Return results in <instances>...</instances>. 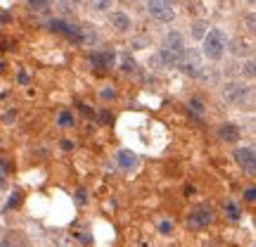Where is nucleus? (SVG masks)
<instances>
[{"mask_svg": "<svg viewBox=\"0 0 256 247\" xmlns=\"http://www.w3.org/2000/svg\"><path fill=\"white\" fill-rule=\"evenodd\" d=\"M204 41V48H202V53L209 57V60H220L223 53H226V34L220 31V29H211L206 36L202 38Z\"/></svg>", "mask_w": 256, "mask_h": 247, "instance_id": "1", "label": "nucleus"}, {"mask_svg": "<svg viewBox=\"0 0 256 247\" xmlns=\"http://www.w3.org/2000/svg\"><path fill=\"white\" fill-rule=\"evenodd\" d=\"M147 12L156 19V22H171L176 17L174 5L166 0H147Z\"/></svg>", "mask_w": 256, "mask_h": 247, "instance_id": "2", "label": "nucleus"}, {"mask_svg": "<svg viewBox=\"0 0 256 247\" xmlns=\"http://www.w3.org/2000/svg\"><path fill=\"white\" fill-rule=\"evenodd\" d=\"M249 93H252V88L244 86V83H226L223 98H226V102H230V105H242V102L249 98Z\"/></svg>", "mask_w": 256, "mask_h": 247, "instance_id": "3", "label": "nucleus"}, {"mask_svg": "<svg viewBox=\"0 0 256 247\" xmlns=\"http://www.w3.org/2000/svg\"><path fill=\"white\" fill-rule=\"evenodd\" d=\"M202 55L200 53H194V50H188V55H183L180 60V69L185 74H190V76H202Z\"/></svg>", "mask_w": 256, "mask_h": 247, "instance_id": "4", "label": "nucleus"}, {"mask_svg": "<svg viewBox=\"0 0 256 247\" xmlns=\"http://www.w3.org/2000/svg\"><path fill=\"white\" fill-rule=\"evenodd\" d=\"M235 159L240 162V166L247 171V174L254 176L256 174V157H254V147H240L238 152H235Z\"/></svg>", "mask_w": 256, "mask_h": 247, "instance_id": "5", "label": "nucleus"}, {"mask_svg": "<svg viewBox=\"0 0 256 247\" xmlns=\"http://www.w3.org/2000/svg\"><path fill=\"white\" fill-rule=\"evenodd\" d=\"M211 221H214V214L206 207H200V209H194L188 216V223H190L192 228H204V226H209Z\"/></svg>", "mask_w": 256, "mask_h": 247, "instance_id": "6", "label": "nucleus"}, {"mask_svg": "<svg viewBox=\"0 0 256 247\" xmlns=\"http://www.w3.org/2000/svg\"><path fill=\"white\" fill-rule=\"evenodd\" d=\"M164 48L166 50H171V53H176V55H185V38L183 34H178V31H171V34H166L164 38Z\"/></svg>", "mask_w": 256, "mask_h": 247, "instance_id": "7", "label": "nucleus"}, {"mask_svg": "<svg viewBox=\"0 0 256 247\" xmlns=\"http://www.w3.org/2000/svg\"><path fill=\"white\" fill-rule=\"evenodd\" d=\"M116 162H119L121 169H133L138 164V155L130 152V150H121L119 155H116Z\"/></svg>", "mask_w": 256, "mask_h": 247, "instance_id": "8", "label": "nucleus"}, {"mask_svg": "<svg viewBox=\"0 0 256 247\" xmlns=\"http://www.w3.org/2000/svg\"><path fill=\"white\" fill-rule=\"evenodd\" d=\"M112 27L116 29V31H128L130 29V17L124 15V12H114L112 15Z\"/></svg>", "mask_w": 256, "mask_h": 247, "instance_id": "9", "label": "nucleus"}, {"mask_svg": "<svg viewBox=\"0 0 256 247\" xmlns=\"http://www.w3.org/2000/svg\"><path fill=\"white\" fill-rule=\"evenodd\" d=\"M230 53L238 55V57H244V55L252 53V46H249L247 41H242V38H235V41L230 43Z\"/></svg>", "mask_w": 256, "mask_h": 247, "instance_id": "10", "label": "nucleus"}, {"mask_svg": "<svg viewBox=\"0 0 256 247\" xmlns=\"http://www.w3.org/2000/svg\"><path fill=\"white\" fill-rule=\"evenodd\" d=\"M220 138L226 140V143H238L240 140V128L235 124H226V126L220 128Z\"/></svg>", "mask_w": 256, "mask_h": 247, "instance_id": "11", "label": "nucleus"}, {"mask_svg": "<svg viewBox=\"0 0 256 247\" xmlns=\"http://www.w3.org/2000/svg\"><path fill=\"white\" fill-rule=\"evenodd\" d=\"M92 67H112L114 64V53H95L90 57Z\"/></svg>", "mask_w": 256, "mask_h": 247, "instance_id": "12", "label": "nucleus"}, {"mask_svg": "<svg viewBox=\"0 0 256 247\" xmlns=\"http://www.w3.org/2000/svg\"><path fill=\"white\" fill-rule=\"evenodd\" d=\"M159 60H162L166 67H178L183 57L176 55V53H171V50H166V48H162V53H159Z\"/></svg>", "mask_w": 256, "mask_h": 247, "instance_id": "13", "label": "nucleus"}, {"mask_svg": "<svg viewBox=\"0 0 256 247\" xmlns=\"http://www.w3.org/2000/svg\"><path fill=\"white\" fill-rule=\"evenodd\" d=\"M206 22H204V19H200V22H194V24H192V38H197V41H202V38L206 36Z\"/></svg>", "mask_w": 256, "mask_h": 247, "instance_id": "14", "label": "nucleus"}, {"mask_svg": "<svg viewBox=\"0 0 256 247\" xmlns=\"http://www.w3.org/2000/svg\"><path fill=\"white\" fill-rule=\"evenodd\" d=\"M136 60H133V57L128 55V53H124V55H121V69H124V72H136Z\"/></svg>", "mask_w": 256, "mask_h": 247, "instance_id": "15", "label": "nucleus"}, {"mask_svg": "<svg viewBox=\"0 0 256 247\" xmlns=\"http://www.w3.org/2000/svg\"><path fill=\"white\" fill-rule=\"evenodd\" d=\"M22 200H24V192H22V190H12L10 202L5 204V207H8V209H14V207H19V204H22Z\"/></svg>", "mask_w": 256, "mask_h": 247, "instance_id": "16", "label": "nucleus"}, {"mask_svg": "<svg viewBox=\"0 0 256 247\" xmlns=\"http://www.w3.org/2000/svg\"><path fill=\"white\" fill-rule=\"evenodd\" d=\"M226 211H228V214H230V219H235V221H238L240 219V209H238V204H235V202H226Z\"/></svg>", "mask_w": 256, "mask_h": 247, "instance_id": "17", "label": "nucleus"}, {"mask_svg": "<svg viewBox=\"0 0 256 247\" xmlns=\"http://www.w3.org/2000/svg\"><path fill=\"white\" fill-rule=\"evenodd\" d=\"M60 126H62V128L74 126V117L69 114V112H62V114H60Z\"/></svg>", "mask_w": 256, "mask_h": 247, "instance_id": "18", "label": "nucleus"}, {"mask_svg": "<svg viewBox=\"0 0 256 247\" xmlns=\"http://www.w3.org/2000/svg\"><path fill=\"white\" fill-rule=\"evenodd\" d=\"M92 5V10H110L112 8V0H88Z\"/></svg>", "mask_w": 256, "mask_h": 247, "instance_id": "19", "label": "nucleus"}, {"mask_svg": "<svg viewBox=\"0 0 256 247\" xmlns=\"http://www.w3.org/2000/svg\"><path fill=\"white\" fill-rule=\"evenodd\" d=\"M190 110L197 112V114H200V112H204V105H202V100H197V98H194V100H190Z\"/></svg>", "mask_w": 256, "mask_h": 247, "instance_id": "20", "label": "nucleus"}, {"mask_svg": "<svg viewBox=\"0 0 256 247\" xmlns=\"http://www.w3.org/2000/svg\"><path fill=\"white\" fill-rule=\"evenodd\" d=\"M242 74H247L249 79H252V76H254V62H247V64H244V67H242Z\"/></svg>", "mask_w": 256, "mask_h": 247, "instance_id": "21", "label": "nucleus"}, {"mask_svg": "<svg viewBox=\"0 0 256 247\" xmlns=\"http://www.w3.org/2000/svg\"><path fill=\"white\" fill-rule=\"evenodd\" d=\"M46 0H31V8H36V10H46Z\"/></svg>", "mask_w": 256, "mask_h": 247, "instance_id": "22", "label": "nucleus"}, {"mask_svg": "<svg viewBox=\"0 0 256 247\" xmlns=\"http://www.w3.org/2000/svg\"><path fill=\"white\" fill-rule=\"evenodd\" d=\"M159 230H162V233H168V230H171V221H162V223H159Z\"/></svg>", "mask_w": 256, "mask_h": 247, "instance_id": "23", "label": "nucleus"}, {"mask_svg": "<svg viewBox=\"0 0 256 247\" xmlns=\"http://www.w3.org/2000/svg\"><path fill=\"white\" fill-rule=\"evenodd\" d=\"M244 197H247V202H254L256 190H254V188H247V192H244Z\"/></svg>", "mask_w": 256, "mask_h": 247, "instance_id": "24", "label": "nucleus"}, {"mask_svg": "<svg viewBox=\"0 0 256 247\" xmlns=\"http://www.w3.org/2000/svg\"><path fill=\"white\" fill-rule=\"evenodd\" d=\"M247 27H249V31H254V27H256V24H254V15H252V12L247 15Z\"/></svg>", "mask_w": 256, "mask_h": 247, "instance_id": "25", "label": "nucleus"}, {"mask_svg": "<svg viewBox=\"0 0 256 247\" xmlns=\"http://www.w3.org/2000/svg\"><path fill=\"white\" fill-rule=\"evenodd\" d=\"M62 150H74V140H62Z\"/></svg>", "mask_w": 256, "mask_h": 247, "instance_id": "26", "label": "nucleus"}, {"mask_svg": "<svg viewBox=\"0 0 256 247\" xmlns=\"http://www.w3.org/2000/svg\"><path fill=\"white\" fill-rule=\"evenodd\" d=\"M78 204H86V190H78Z\"/></svg>", "mask_w": 256, "mask_h": 247, "instance_id": "27", "label": "nucleus"}, {"mask_svg": "<svg viewBox=\"0 0 256 247\" xmlns=\"http://www.w3.org/2000/svg\"><path fill=\"white\" fill-rule=\"evenodd\" d=\"M100 119H102V121H104V124H107V121H110V119H112V114H110V112H102V117H100Z\"/></svg>", "mask_w": 256, "mask_h": 247, "instance_id": "28", "label": "nucleus"}, {"mask_svg": "<svg viewBox=\"0 0 256 247\" xmlns=\"http://www.w3.org/2000/svg\"><path fill=\"white\" fill-rule=\"evenodd\" d=\"M102 98H114V91H110V88H107V91H102Z\"/></svg>", "mask_w": 256, "mask_h": 247, "instance_id": "29", "label": "nucleus"}, {"mask_svg": "<svg viewBox=\"0 0 256 247\" xmlns=\"http://www.w3.org/2000/svg\"><path fill=\"white\" fill-rule=\"evenodd\" d=\"M78 238H81V242H90V235H86V233H83V235H78Z\"/></svg>", "mask_w": 256, "mask_h": 247, "instance_id": "30", "label": "nucleus"}, {"mask_svg": "<svg viewBox=\"0 0 256 247\" xmlns=\"http://www.w3.org/2000/svg\"><path fill=\"white\" fill-rule=\"evenodd\" d=\"M72 3H76V5H86L88 0H72Z\"/></svg>", "mask_w": 256, "mask_h": 247, "instance_id": "31", "label": "nucleus"}, {"mask_svg": "<svg viewBox=\"0 0 256 247\" xmlns=\"http://www.w3.org/2000/svg\"><path fill=\"white\" fill-rule=\"evenodd\" d=\"M0 247H12V242H8V240H5V242H0Z\"/></svg>", "mask_w": 256, "mask_h": 247, "instance_id": "32", "label": "nucleus"}, {"mask_svg": "<svg viewBox=\"0 0 256 247\" xmlns=\"http://www.w3.org/2000/svg\"><path fill=\"white\" fill-rule=\"evenodd\" d=\"M62 247H74V245H62Z\"/></svg>", "mask_w": 256, "mask_h": 247, "instance_id": "33", "label": "nucleus"}, {"mask_svg": "<svg viewBox=\"0 0 256 247\" xmlns=\"http://www.w3.org/2000/svg\"><path fill=\"white\" fill-rule=\"evenodd\" d=\"M166 3H171V0H166Z\"/></svg>", "mask_w": 256, "mask_h": 247, "instance_id": "34", "label": "nucleus"}, {"mask_svg": "<svg viewBox=\"0 0 256 247\" xmlns=\"http://www.w3.org/2000/svg\"><path fill=\"white\" fill-rule=\"evenodd\" d=\"M0 200H2V197H0ZM0 204H2V202H0Z\"/></svg>", "mask_w": 256, "mask_h": 247, "instance_id": "35", "label": "nucleus"}, {"mask_svg": "<svg viewBox=\"0 0 256 247\" xmlns=\"http://www.w3.org/2000/svg\"><path fill=\"white\" fill-rule=\"evenodd\" d=\"M126 3H130V0H126Z\"/></svg>", "mask_w": 256, "mask_h": 247, "instance_id": "36", "label": "nucleus"}]
</instances>
